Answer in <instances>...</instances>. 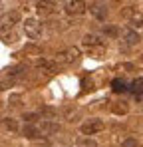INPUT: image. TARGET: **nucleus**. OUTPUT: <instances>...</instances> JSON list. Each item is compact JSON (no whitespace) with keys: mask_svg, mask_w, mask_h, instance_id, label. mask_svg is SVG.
Listing matches in <instances>:
<instances>
[{"mask_svg":"<svg viewBox=\"0 0 143 147\" xmlns=\"http://www.w3.org/2000/svg\"><path fill=\"white\" fill-rule=\"evenodd\" d=\"M24 32H26L28 38L38 40V38L42 36V24H40L36 18H26V20H24Z\"/></svg>","mask_w":143,"mask_h":147,"instance_id":"nucleus-1","label":"nucleus"},{"mask_svg":"<svg viewBox=\"0 0 143 147\" xmlns=\"http://www.w3.org/2000/svg\"><path fill=\"white\" fill-rule=\"evenodd\" d=\"M80 60V50L78 48H68L66 52H60L58 58H56V64H72V62H78Z\"/></svg>","mask_w":143,"mask_h":147,"instance_id":"nucleus-2","label":"nucleus"},{"mask_svg":"<svg viewBox=\"0 0 143 147\" xmlns=\"http://www.w3.org/2000/svg\"><path fill=\"white\" fill-rule=\"evenodd\" d=\"M101 129H103L101 119H88L86 123H82V133L84 135H94V133H99Z\"/></svg>","mask_w":143,"mask_h":147,"instance_id":"nucleus-3","label":"nucleus"},{"mask_svg":"<svg viewBox=\"0 0 143 147\" xmlns=\"http://www.w3.org/2000/svg\"><path fill=\"white\" fill-rule=\"evenodd\" d=\"M90 12L94 14L97 20H105V18H107V6L101 4V2H94V4H90Z\"/></svg>","mask_w":143,"mask_h":147,"instance_id":"nucleus-4","label":"nucleus"},{"mask_svg":"<svg viewBox=\"0 0 143 147\" xmlns=\"http://www.w3.org/2000/svg\"><path fill=\"white\" fill-rule=\"evenodd\" d=\"M40 127L38 125H34V123H26L22 127V135L24 137H28V139H34V141H38V135H40Z\"/></svg>","mask_w":143,"mask_h":147,"instance_id":"nucleus-5","label":"nucleus"},{"mask_svg":"<svg viewBox=\"0 0 143 147\" xmlns=\"http://www.w3.org/2000/svg\"><path fill=\"white\" fill-rule=\"evenodd\" d=\"M121 36H123V42H125L127 46H135V44L139 42V34H137L135 30H131V28H125V30L121 32Z\"/></svg>","mask_w":143,"mask_h":147,"instance_id":"nucleus-6","label":"nucleus"},{"mask_svg":"<svg viewBox=\"0 0 143 147\" xmlns=\"http://www.w3.org/2000/svg\"><path fill=\"white\" fill-rule=\"evenodd\" d=\"M84 44L88 46V48H103V40L97 36V34H86L84 36Z\"/></svg>","mask_w":143,"mask_h":147,"instance_id":"nucleus-7","label":"nucleus"},{"mask_svg":"<svg viewBox=\"0 0 143 147\" xmlns=\"http://www.w3.org/2000/svg\"><path fill=\"white\" fill-rule=\"evenodd\" d=\"M36 68H40V70H44V72H56V68H58V64L56 62H52V60H46V58H40V60H36Z\"/></svg>","mask_w":143,"mask_h":147,"instance_id":"nucleus-8","label":"nucleus"},{"mask_svg":"<svg viewBox=\"0 0 143 147\" xmlns=\"http://www.w3.org/2000/svg\"><path fill=\"white\" fill-rule=\"evenodd\" d=\"M38 127H40L42 131H46V133H56V131H60V123L52 121V119H42V121L38 123Z\"/></svg>","mask_w":143,"mask_h":147,"instance_id":"nucleus-9","label":"nucleus"},{"mask_svg":"<svg viewBox=\"0 0 143 147\" xmlns=\"http://www.w3.org/2000/svg\"><path fill=\"white\" fill-rule=\"evenodd\" d=\"M86 8H88L86 2H80V0H74V2H68V4H66V10H68L70 14H82Z\"/></svg>","mask_w":143,"mask_h":147,"instance_id":"nucleus-10","label":"nucleus"},{"mask_svg":"<svg viewBox=\"0 0 143 147\" xmlns=\"http://www.w3.org/2000/svg\"><path fill=\"white\" fill-rule=\"evenodd\" d=\"M78 147H97V141L92 137H80L78 139Z\"/></svg>","mask_w":143,"mask_h":147,"instance_id":"nucleus-11","label":"nucleus"},{"mask_svg":"<svg viewBox=\"0 0 143 147\" xmlns=\"http://www.w3.org/2000/svg\"><path fill=\"white\" fill-rule=\"evenodd\" d=\"M2 125H4L8 131H18V123H16V119H12V117H4V119H2Z\"/></svg>","mask_w":143,"mask_h":147,"instance_id":"nucleus-12","label":"nucleus"},{"mask_svg":"<svg viewBox=\"0 0 143 147\" xmlns=\"http://www.w3.org/2000/svg\"><path fill=\"white\" fill-rule=\"evenodd\" d=\"M40 113L42 115H48V117H56L58 115V109L56 107H50V105H42L40 107Z\"/></svg>","mask_w":143,"mask_h":147,"instance_id":"nucleus-13","label":"nucleus"},{"mask_svg":"<svg viewBox=\"0 0 143 147\" xmlns=\"http://www.w3.org/2000/svg\"><path fill=\"white\" fill-rule=\"evenodd\" d=\"M111 109H113V113H117V115H123V113H127V105H125L123 101H117V103H113V105H111Z\"/></svg>","mask_w":143,"mask_h":147,"instance_id":"nucleus-14","label":"nucleus"},{"mask_svg":"<svg viewBox=\"0 0 143 147\" xmlns=\"http://www.w3.org/2000/svg\"><path fill=\"white\" fill-rule=\"evenodd\" d=\"M103 34L109 36V38H117L119 36V28L117 26H105V28H103Z\"/></svg>","mask_w":143,"mask_h":147,"instance_id":"nucleus-15","label":"nucleus"},{"mask_svg":"<svg viewBox=\"0 0 143 147\" xmlns=\"http://www.w3.org/2000/svg\"><path fill=\"white\" fill-rule=\"evenodd\" d=\"M36 8H38L40 14H50V12H52V4H50V2H38Z\"/></svg>","mask_w":143,"mask_h":147,"instance_id":"nucleus-16","label":"nucleus"},{"mask_svg":"<svg viewBox=\"0 0 143 147\" xmlns=\"http://www.w3.org/2000/svg\"><path fill=\"white\" fill-rule=\"evenodd\" d=\"M111 88H113V92H115V94H121V92H125V90H127V88H125V84H123L121 80H113V82H111Z\"/></svg>","mask_w":143,"mask_h":147,"instance_id":"nucleus-17","label":"nucleus"},{"mask_svg":"<svg viewBox=\"0 0 143 147\" xmlns=\"http://www.w3.org/2000/svg\"><path fill=\"white\" fill-rule=\"evenodd\" d=\"M131 24L133 26H143V14L141 12H133V14H131Z\"/></svg>","mask_w":143,"mask_h":147,"instance_id":"nucleus-18","label":"nucleus"},{"mask_svg":"<svg viewBox=\"0 0 143 147\" xmlns=\"http://www.w3.org/2000/svg\"><path fill=\"white\" fill-rule=\"evenodd\" d=\"M22 119L26 123H32V121H36V119H38V113H24Z\"/></svg>","mask_w":143,"mask_h":147,"instance_id":"nucleus-19","label":"nucleus"},{"mask_svg":"<svg viewBox=\"0 0 143 147\" xmlns=\"http://www.w3.org/2000/svg\"><path fill=\"white\" fill-rule=\"evenodd\" d=\"M121 147H137V139H133V137H127V139L121 143Z\"/></svg>","mask_w":143,"mask_h":147,"instance_id":"nucleus-20","label":"nucleus"},{"mask_svg":"<svg viewBox=\"0 0 143 147\" xmlns=\"http://www.w3.org/2000/svg\"><path fill=\"white\" fill-rule=\"evenodd\" d=\"M141 86H143V80H135V82L131 84V90L135 92V96H137V92L141 90Z\"/></svg>","mask_w":143,"mask_h":147,"instance_id":"nucleus-21","label":"nucleus"},{"mask_svg":"<svg viewBox=\"0 0 143 147\" xmlns=\"http://www.w3.org/2000/svg\"><path fill=\"white\" fill-rule=\"evenodd\" d=\"M8 84H10L8 80H0V90H6V88H8Z\"/></svg>","mask_w":143,"mask_h":147,"instance_id":"nucleus-22","label":"nucleus"},{"mask_svg":"<svg viewBox=\"0 0 143 147\" xmlns=\"http://www.w3.org/2000/svg\"><path fill=\"white\" fill-rule=\"evenodd\" d=\"M10 101H12V105H18V101H20V96H12V98H10Z\"/></svg>","mask_w":143,"mask_h":147,"instance_id":"nucleus-23","label":"nucleus"}]
</instances>
